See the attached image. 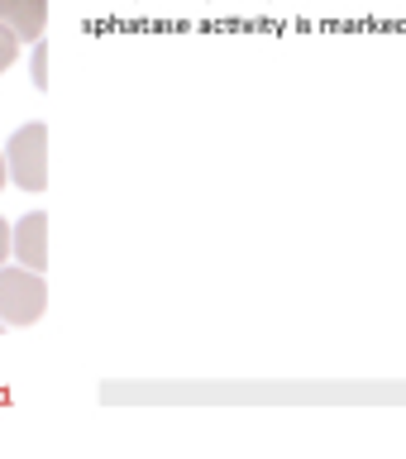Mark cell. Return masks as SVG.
<instances>
[{"instance_id":"1","label":"cell","mask_w":406,"mask_h":459,"mask_svg":"<svg viewBox=\"0 0 406 459\" xmlns=\"http://www.w3.org/2000/svg\"><path fill=\"white\" fill-rule=\"evenodd\" d=\"M5 168H10V178L20 182V192H43V186H48V129H43V120L20 125L10 134Z\"/></svg>"},{"instance_id":"2","label":"cell","mask_w":406,"mask_h":459,"mask_svg":"<svg viewBox=\"0 0 406 459\" xmlns=\"http://www.w3.org/2000/svg\"><path fill=\"white\" fill-rule=\"evenodd\" d=\"M48 311V287L34 268H0V321L5 325H34Z\"/></svg>"},{"instance_id":"3","label":"cell","mask_w":406,"mask_h":459,"mask_svg":"<svg viewBox=\"0 0 406 459\" xmlns=\"http://www.w3.org/2000/svg\"><path fill=\"white\" fill-rule=\"evenodd\" d=\"M10 249L20 254L24 268H34V273L48 268V215H43V211H29L24 221L10 230Z\"/></svg>"},{"instance_id":"4","label":"cell","mask_w":406,"mask_h":459,"mask_svg":"<svg viewBox=\"0 0 406 459\" xmlns=\"http://www.w3.org/2000/svg\"><path fill=\"white\" fill-rule=\"evenodd\" d=\"M0 24L20 43H39L48 24V0H0Z\"/></svg>"},{"instance_id":"5","label":"cell","mask_w":406,"mask_h":459,"mask_svg":"<svg viewBox=\"0 0 406 459\" xmlns=\"http://www.w3.org/2000/svg\"><path fill=\"white\" fill-rule=\"evenodd\" d=\"M14 57H20V39H14L10 29L0 24V72H5V67L14 63Z\"/></svg>"},{"instance_id":"6","label":"cell","mask_w":406,"mask_h":459,"mask_svg":"<svg viewBox=\"0 0 406 459\" xmlns=\"http://www.w3.org/2000/svg\"><path fill=\"white\" fill-rule=\"evenodd\" d=\"M34 86H39V91L48 86V57H43V39H39V53H34Z\"/></svg>"},{"instance_id":"7","label":"cell","mask_w":406,"mask_h":459,"mask_svg":"<svg viewBox=\"0 0 406 459\" xmlns=\"http://www.w3.org/2000/svg\"><path fill=\"white\" fill-rule=\"evenodd\" d=\"M5 254H10V225L0 221V264H5Z\"/></svg>"},{"instance_id":"8","label":"cell","mask_w":406,"mask_h":459,"mask_svg":"<svg viewBox=\"0 0 406 459\" xmlns=\"http://www.w3.org/2000/svg\"><path fill=\"white\" fill-rule=\"evenodd\" d=\"M5 178H10V168H5V153H0V186H5Z\"/></svg>"},{"instance_id":"9","label":"cell","mask_w":406,"mask_h":459,"mask_svg":"<svg viewBox=\"0 0 406 459\" xmlns=\"http://www.w3.org/2000/svg\"><path fill=\"white\" fill-rule=\"evenodd\" d=\"M0 325H5V321H0Z\"/></svg>"}]
</instances>
